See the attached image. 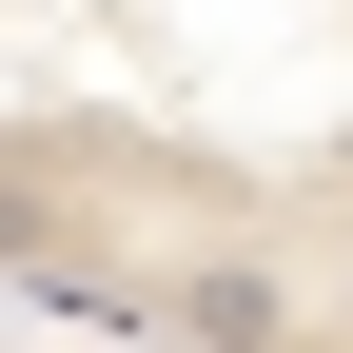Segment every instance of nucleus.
<instances>
[{
    "instance_id": "20e7f679",
    "label": "nucleus",
    "mask_w": 353,
    "mask_h": 353,
    "mask_svg": "<svg viewBox=\"0 0 353 353\" xmlns=\"http://www.w3.org/2000/svg\"><path fill=\"white\" fill-rule=\"evenodd\" d=\"M314 176H353V138H334V157H314Z\"/></svg>"
},
{
    "instance_id": "f03ea898",
    "label": "nucleus",
    "mask_w": 353,
    "mask_h": 353,
    "mask_svg": "<svg viewBox=\"0 0 353 353\" xmlns=\"http://www.w3.org/2000/svg\"><path fill=\"white\" fill-rule=\"evenodd\" d=\"M79 216H99V196H79V176H0V275H39V255H59Z\"/></svg>"
},
{
    "instance_id": "f257e3e1",
    "label": "nucleus",
    "mask_w": 353,
    "mask_h": 353,
    "mask_svg": "<svg viewBox=\"0 0 353 353\" xmlns=\"http://www.w3.org/2000/svg\"><path fill=\"white\" fill-rule=\"evenodd\" d=\"M157 334H176V353H314V294H294V255L216 236V255L157 275Z\"/></svg>"
},
{
    "instance_id": "7ed1b4c3",
    "label": "nucleus",
    "mask_w": 353,
    "mask_h": 353,
    "mask_svg": "<svg viewBox=\"0 0 353 353\" xmlns=\"http://www.w3.org/2000/svg\"><path fill=\"white\" fill-rule=\"evenodd\" d=\"M334 314H353V236H334Z\"/></svg>"
}]
</instances>
